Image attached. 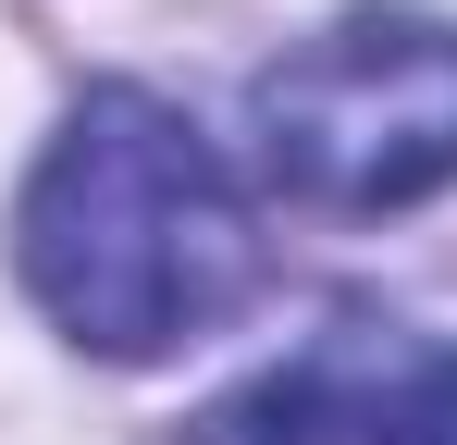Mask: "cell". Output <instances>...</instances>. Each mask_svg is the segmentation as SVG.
Segmentation results:
<instances>
[{
  "instance_id": "4",
  "label": "cell",
  "mask_w": 457,
  "mask_h": 445,
  "mask_svg": "<svg viewBox=\"0 0 457 445\" xmlns=\"http://www.w3.org/2000/svg\"><path fill=\"white\" fill-rule=\"evenodd\" d=\"M408 445H457V359H433V383H420V433Z\"/></svg>"
},
{
  "instance_id": "3",
  "label": "cell",
  "mask_w": 457,
  "mask_h": 445,
  "mask_svg": "<svg viewBox=\"0 0 457 445\" xmlns=\"http://www.w3.org/2000/svg\"><path fill=\"white\" fill-rule=\"evenodd\" d=\"M420 383H433V359L395 322H334L297 359H272L235 396H211L198 445H408L420 433Z\"/></svg>"
},
{
  "instance_id": "2",
  "label": "cell",
  "mask_w": 457,
  "mask_h": 445,
  "mask_svg": "<svg viewBox=\"0 0 457 445\" xmlns=\"http://www.w3.org/2000/svg\"><path fill=\"white\" fill-rule=\"evenodd\" d=\"M260 173L309 211H408L457 186V25L346 13L247 87Z\"/></svg>"
},
{
  "instance_id": "1",
  "label": "cell",
  "mask_w": 457,
  "mask_h": 445,
  "mask_svg": "<svg viewBox=\"0 0 457 445\" xmlns=\"http://www.w3.org/2000/svg\"><path fill=\"white\" fill-rule=\"evenodd\" d=\"M12 260L75 347L161 359L260 285V222L186 112H161L149 87H87L25 173Z\"/></svg>"
}]
</instances>
